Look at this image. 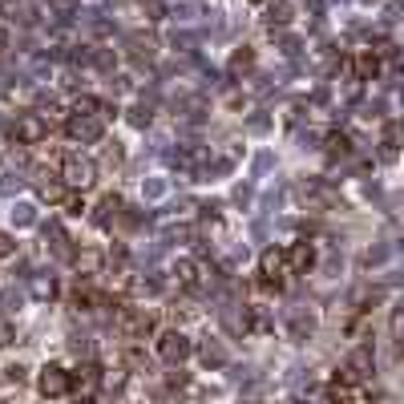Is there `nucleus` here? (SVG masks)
Segmentation results:
<instances>
[{
    "label": "nucleus",
    "mask_w": 404,
    "mask_h": 404,
    "mask_svg": "<svg viewBox=\"0 0 404 404\" xmlns=\"http://www.w3.org/2000/svg\"><path fill=\"white\" fill-rule=\"evenodd\" d=\"M117 211H122V202H117L114 194H110V198H105V202L97 206V227H110V223L117 218Z\"/></svg>",
    "instance_id": "15"
},
{
    "label": "nucleus",
    "mask_w": 404,
    "mask_h": 404,
    "mask_svg": "<svg viewBox=\"0 0 404 404\" xmlns=\"http://www.w3.org/2000/svg\"><path fill=\"white\" fill-rule=\"evenodd\" d=\"M190 352H194V344L182 331H162L158 336V356H162L166 364H182V360H190Z\"/></svg>",
    "instance_id": "2"
},
{
    "label": "nucleus",
    "mask_w": 404,
    "mask_h": 404,
    "mask_svg": "<svg viewBox=\"0 0 404 404\" xmlns=\"http://www.w3.org/2000/svg\"><path fill=\"white\" fill-rule=\"evenodd\" d=\"M9 49V28H0V53Z\"/></svg>",
    "instance_id": "23"
},
{
    "label": "nucleus",
    "mask_w": 404,
    "mask_h": 404,
    "mask_svg": "<svg viewBox=\"0 0 404 404\" xmlns=\"http://www.w3.org/2000/svg\"><path fill=\"white\" fill-rule=\"evenodd\" d=\"M4 344H13V324H9V319H0V348H4Z\"/></svg>",
    "instance_id": "22"
},
{
    "label": "nucleus",
    "mask_w": 404,
    "mask_h": 404,
    "mask_svg": "<svg viewBox=\"0 0 404 404\" xmlns=\"http://www.w3.org/2000/svg\"><path fill=\"white\" fill-rule=\"evenodd\" d=\"M283 255H287V271L291 275H307L312 263H316V247H312V243H291Z\"/></svg>",
    "instance_id": "8"
},
{
    "label": "nucleus",
    "mask_w": 404,
    "mask_h": 404,
    "mask_svg": "<svg viewBox=\"0 0 404 404\" xmlns=\"http://www.w3.org/2000/svg\"><path fill=\"white\" fill-rule=\"evenodd\" d=\"M259 283L263 287H279L283 283V275H287V255L279 251V247H271V251H263V259H259Z\"/></svg>",
    "instance_id": "4"
},
{
    "label": "nucleus",
    "mask_w": 404,
    "mask_h": 404,
    "mask_svg": "<svg viewBox=\"0 0 404 404\" xmlns=\"http://www.w3.org/2000/svg\"><path fill=\"white\" fill-rule=\"evenodd\" d=\"M37 388H41V396H49V400H57V396H65V392H73V376H69L65 368L49 364L45 372H41Z\"/></svg>",
    "instance_id": "5"
},
{
    "label": "nucleus",
    "mask_w": 404,
    "mask_h": 404,
    "mask_svg": "<svg viewBox=\"0 0 404 404\" xmlns=\"http://www.w3.org/2000/svg\"><path fill=\"white\" fill-rule=\"evenodd\" d=\"M61 178L69 182V186H89L93 182V162L89 158H77V154H69L61 166Z\"/></svg>",
    "instance_id": "7"
},
{
    "label": "nucleus",
    "mask_w": 404,
    "mask_h": 404,
    "mask_svg": "<svg viewBox=\"0 0 404 404\" xmlns=\"http://www.w3.org/2000/svg\"><path fill=\"white\" fill-rule=\"evenodd\" d=\"M150 328H154L150 312H142V307H122V312H117V331H122L126 340H142Z\"/></svg>",
    "instance_id": "3"
},
{
    "label": "nucleus",
    "mask_w": 404,
    "mask_h": 404,
    "mask_svg": "<svg viewBox=\"0 0 404 404\" xmlns=\"http://www.w3.org/2000/svg\"><path fill=\"white\" fill-rule=\"evenodd\" d=\"M73 263L81 267L85 275H93V271H97V263H101V255H97V251H81V255H77V259H73Z\"/></svg>",
    "instance_id": "18"
},
{
    "label": "nucleus",
    "mask_w": 404,
    "mask_h": 404,
    "mask_svg": "<svg viewBox=\"0 0 404 404\" xmlns=\"http://www.w3.org/2000/svg\"><path fill=\"white\" fill-rule=\"evenodd\" d=\"M13 134H16L21 146H37V142H45L49 126H45V117H41V114H21V117H16V126H13Z\"/></svg>",
    "instance_id": "6"
},
{
    "label": "nucleus",
    "mask_w": 404,
    "mask_h": 404,
    "mask_svg": "<svg viewBox=\"0 0 404 404\" xmlns=\"http://www.w3.org/2000/svg\"><path fill=\"white\" fill-rule=\"evenodd\" d=\"M69 138L97 142L101 138V117L97 114H73V117H69Z\"/></svg>",
    "instance_id": "9"
},
{
    "label": "nucleus",
    "mask_w": 404,
    "mask_h": 404,
    "mask_svg": "<svg viewBox=\"0 0 404 404\" xmlns=\"http://www.w3.org/2000/svg\"><path fill=\"white\" fill-rule=\"evenodd\" d=\"M380 154H384L388 162L400 154V126H396V122H388V126H384V150H380Z\"/></svg>",
    "instance_id": "11"
},
{
    "label": "nucleus",
    "mask_w": 404,
    "mask_h": 404,
    "mask_svg": "<svg viewBox=\"0 0 404 404\" xmlns=\"http://www.w3.org/2000/svg\"><path fill=\"white\" fill-rule=\"evenodd\" d=\"M174 275L182 287H198V263H190V259H182V263H174Z\"/></svg>",
    "instance_id": "13"
},
{
    "label": "nucleus",
    "mask_w": 404,
    "mask_h": 404,
    "mask_svg": "<svg viewBox=\"0 0 404 404\" xmlns=\"http://www.w3.org/2000/svg\"><path fill=\"white\" fill-rule=\"evenodd\" d=\"M97 384H101V372H97L93 364H89V368H81V372L73 376V388H77V392H93Z\"/></svg>",
    "instance_id": "12"
},
{
    "label": "nucleus",
    "mask_w": 404,
    "mask_h": 404,
    "mask_svg": "<svg viewBox=\"0 0 404 404\" xmlns=\"http://www.w3.org/2000/svg\"><path fill=\"white\" fill-rule=\"evenodd\" d=\"M392 340H396V352L404 356V303L392 312Z\"/></svg>",
    "instance_id": "16"
},
{
    "label": "nucleus",
    "mask_w": 404,
    "mask_h": 404,
    "mask_svg": "<svg viewBox=\"0 0 404 404\" xmlns=\"http://www.w3.org/2000/svg\"><path fill=\"white\" fill-rule=\"evenodd\" d=\"M356 73H360V81H368V77H376V73H380L376 53H360V57H356Z\"/></svg>",
    "instance_id": "14"
},
{
    "label": "nucleus",
    "mask_w": 404,
    "mask_h": 404,
    "mask_svg": "<svg viewBox=\"0 0 404 404\" xmlns=\"http://www.w3.org/2000/svg\"><path fill=\"white\" fill-rule=\"evenodd\" d=\"M372 368H376V356H372V348H368V344H360V348H356V352L340 364V372H336V384H340V388L368 384V380H372Z\"/></svg>",
    "instance_id": "1"
},
{
    "label": "nucleus",
    "mask_w": 404,
    "mask_h": 404,
    "mask_svg": "<svg viewBox=\"0 0 404 404\" xmlns=\"http://www.w3.org/2000/svg\"><path fill=\"white\" fill-rule=\"evenodd\" d=\"M33 291H37L41 299H53V291H57V287H53V279H37V283H33Z\"/></svg>",
    "instance_id": "20"
},
{
    "label": "nucleus",
    "mask_w": 404,
    "mask_h": 404,
    "mask_svg": "<svg viewBox=\"0 0 404 404\" xmlns=\"http://www.w3.org/2000/svg\"><path fill=\"white\" fill-rule=\"evenodd\" d=\"M13 255H16V239L0 230V263H4V259H13Z\"/></svg>",
    "instance_id": "19"
},
{
    "label": "nucleus",
    "mask_w": 404,
    "mask_h": 404,
    "mask_svg": "<svg viewBox=\"0 0 404 404\" xmlns=\"http://www.w3.org/2000/svg\"><path fill=\"white\" fill-rule=\"evenodd\" d=\"M255 65V53L251 49H239L235 57H230V73H243V69H251Z\"/></svg>",
    "instance_id": "17"
},
{
    "label": "nucleus",
    "mask_w": 404,
    "mask_h": 404,
    "mask_svg": "<svg viewBox=\"0 0 404 404\" xmlns=\"http://www.w3.org/2000/svg\"><path fill=\"white\" fill-rule=\"evenodd\" d=\"M291 13H295L291 0H271V4H267V21H271V25H287Z\"/></svg>",
    "instance_id": "10"
},
{
    "label": "nucleus",
    "mask_w": 404,
    "mask_h": 404,
    "mask_svg": "<svg viewBox=\"0 0 404 404\" xmlns=\"http://www.w3.org/2000/svg\"><path fill=\"white\" fill-rule=\"evenodd\" d=\"M65 211H69V215H81V211H85V202L77 198V194H65Z\"/></svg>",
    "instance_id": "21"
}]
</instances>
